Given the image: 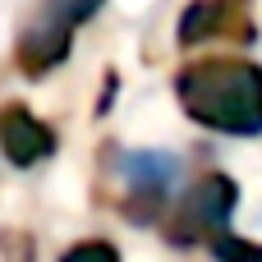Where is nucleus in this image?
<instances>
[{
  "instance_id": "obj_1",
  "label": "nucleus",
  "mask_w": 262,
  "mask_h": 262,
  "mask_svg": "<svg viewBox=\"0 0 262 262\" xmlns=\"http://www.w3.org/2000/svg\"><path fill=\"white\" fill-rule=\"evenodd\" d=\"M175 101L189 124L221 138L262 134V64L244 55H198L175 69Z\"/></svg>"
},
{
  "instance_id": "obj_2",
  "label": "nucleus",
  "mask_w": 262,
  "mask_h": 262,
  "mask_svg": "<svg viewBox=\"0 0 262 262\" xmlns=\"http://www.w3.org/2000/svg\"><path fill=\"white\" fill-rule=\"evenodd\" d=\"M101 5L106 0H41L37 14L14 37V69L32 83L55 74L74 51V32L83 23H92L101 14Z\"/></svg>"
},
{
  "instance_id": "obj_3",
  "label": "nucleus",
  "mask_w": 262,
  "mask_h": 262,
  "mask_svg": "<svg viewBox=\"0 0 262 262\" xmlns=\"http://www.w3.org/2000/svg\"><path fill=\"white\" fill-rule=\"evenodd\" d=\"M235 207H239V180L226 170H207L161 212L157 226L170 249H198L230 226Z\"/></svg>"
},
{
  "instance_id": "obj_4",
  "label": "nucleus",
  "mask_w": 262,
  "mask_h": 262,
  "mask_svg": "<svg viewBox=\"0 0 262 262\" xmlns=\"http://www.w3.org/2000/svg\"><path fill=\"white\" fill-rule=\"evenodd\" d=\"M115 175L124 180V193L111 203L129 226H157L170 207V184L180 175V157L161 147H115Z\"/></svg>"
},
{
  "instance_id": "obj_5",
  "label": "nucleus",
  "mask_w": 262,
  "mask_h": 262,
  "mask_svg": "<svg viewBox=\"0 0 262 262\" xmlns=\"http://www.w3.org/2000/svg\"><path fill=\"white\" fill-rule=\"evenodd\" d=\"M253 41L258 28H253V14H249V0H189L184 14H180V28H175V41L180 51L189 46H203V41Z\"/></svg>"
},
{
  "instance_id": "obj_6",
  "label": "nucleus",
  "mask_w": 262,
  "mask_h": 262,
  "mask_svg": "<svg viewBox=\"0 0 262 262\" xmlns=\"http://www.w3.org/2000/svg\"><path fill=\"white\" fill-rule=\"evenodd\" d=\"M60 147L55 129L46 120H37L23 101H5L0 106V152L14 170H32L41 161H51Z\"/></svg>"
},
{
  "instance_id": "obj_7",
  "label": "nucleus",
  "mask_w": 262,
  "mask_h": 262,
  "mask_svg": "<svg viewBox=\"0 0 262 262\" xmlns=\"http://www.w3.org/2000/svg\"><path fill=\"white\" fill-rule=\"evenodd\" d=\"M207 249H212V258H216V262H262V239L235 235L230 226H226L221 235H212Z\"/></svg>"
},
{
  "instance_id": "obj_8",
  "label": "nucleus",
  "mask_w": 262,
  "mask_h": 262,
  "mask_svg": "<svg viewBox=\"0 0 262 262\" xmlns=\"http://www.w3.org/2000/svg\"><path fill=\"white\" fill-rule=\"evenodd\" d=\"M55 262H124V258H120V249H115L111 239L92 235V239H78V244H69V249H64Z\"/></svg>"
},
{
  "instance_id": "obj_9",
  "label": "nucleus",
  "mask_w": 262,
  "mask_h": 262,
  "mask_svg": "<svg viewBox=\"0 0 262 262\" xmlns=\"http://www.w3.org/2000/svg\"><path fill=\"white\" fill-rule=\"evenodd\" d=\"M0 262H37V239L18 226H0Z\"/></svg>"
}]
</instances>
